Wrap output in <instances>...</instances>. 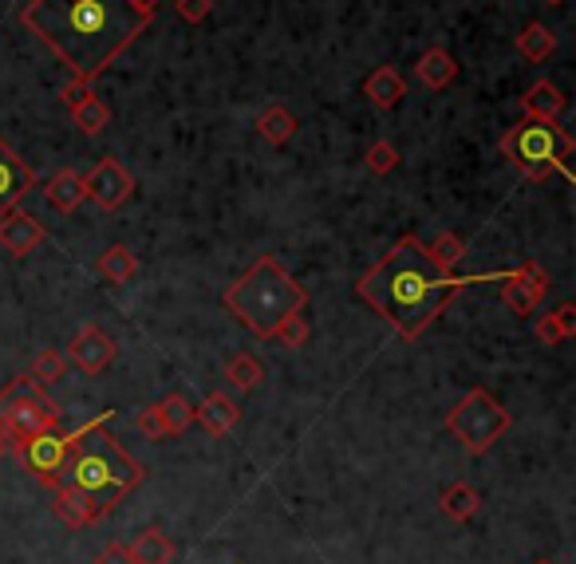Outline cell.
Here are the masks:
<instances>
[{
	"mask_svg": "<svg viewBox=\"0 0 576 564\" xmlns=\"http://www.w3.org/2000/svg\"><path fill=\"white\" fill-rule=\"evenodd\" d=\"M505 273H470L458 277L454 268L434 265V256L427 253L419 237L403 233L375 265L356 280V300L375 312L383 324H392L395 336L415 344L422 332L431 328L434 320L443 316L458 292L482 280H502Z\"/></svg>",
	"mask_w": 576,
	"mask_h": 564,
	"instance_id": "obj_1",
	"label": "cell"
},
{
	"mask_svg": "<svg viewBox=\"0 0 576 564\" xmlns=\"http://www.w3.org/2000/svg\"><path fill=\"white\" fill-rule=\"evenodd\" d=\"M21 21L72 80L92 83L151 28L155 16L139 12L131 0H28Z\"/></svg>",
	"mask_w": 576,
	"mask_h": 564,
	"instance_id": "obj_2",
	"label": "cell"
},
{
	"mask_svg": "<svg viewBox=\"0 0 576 564\" xmlns=\"http://www.w3.org/2000/svg\"><path fill=\"white\" fill-rule=\"evenodd\" d=\"M143 478H146L143 461H134L115 434H107L104 427H95V431H87L80 439V446L72 451V458H68V466L60 470V482L56 485L72 490L75 497L87 505L92 521H99V517H107Z\"/></svg>",
	"mask_w": 576,
	"mask_h": 564,
	"instance_id": "obj_3",
	"label": "cell"
},
{
	"mask_svg": "<svg viewBox=\"0 0 576 564\" xmlns=\"http://www.w3.org/2000/svg\"><path fill=\"white\" fill-rule=\"evenodd\" d=\"M309 288L300 285L292 273H285L277 256H257L253 265L221 292V308L237 324H245L257 339H273L288 316L304 312Z\"/></svg>",
	"mask_w": 576,
	"mask_h": 564,
	"instance_id": "obj_4",
	"label": "cell"
},
{
	"mask_svg": "<svg viewBox=\"0 0 576 564\" xmlns=\"http://www.w3.org/2000/svg\"><path fill=\"white\" fill-rule=\"evenodd\" d=\"M573 146H576L573 134L556 123V119H521V123H514L502 134L497 151L529 182H545L549 175H561L565 182H576L573 166H568Z\"/></svg>",
	"mask_w": 576,
	"mask_h": 564,
	"instance_id": "obj_5",
	"label": "cell"
},
{
	"mask_svg": "<svg viewBox=\"0 0 576 564\" xmlns=\"http://www.w3.org/2000/svg\"><path fill=\"white\" fill-rule=\"evenodd\" d=\"M56 427H63V407L32 375H16L0 387V439H4V446H21L32 434L56 431Z\"/></svg>",
	"mask_w": 576,
	"mask_h": 564,
	"instance_id": "obj_6",
	"label": "cell"
},
{
	"mask_svg": "<svg viewBox=\"0 0 576 564\" xmlns=\"http://www.w3.org/2000/svg\"><path fill=\"white\" fill-rule=\"evenodd\" d=\"M446 431L463 442L466 454L482 458V454L509 431V410H505L485 387H473V391H466L463 399H458V407L446 415Z\"/></svg>",
	"mask_w": 576,
	"mask_h": 564,
	"instance_id": "obj_7",
	"label": "cell"
},
{
	"mask_svg": "<svg viewBox=\"0 0 576 564\" xmlns=\"http://www.w3.org/2000/svg\"><path fill=\"white\" fill-rule=\"evenodd\" d=\"M115 415H119V410H99L92 422H83V427H75V431H63V427H56V431L32 434V439H24L21 446H12V454H16V458L28 466L36 482L48 485V490H56V482H60V470L68 466V458H72V451L80 446L83 434L95 431V427H107Z\"/></svg>",
	"mask_w": 576,
	"mask_h": 564,
	"instance_id": "obj_8",
	"label": "cell"
},
{
	"mask_svg": "<svg viewBox=\"0 0 576 564\" xmlns=\"http://www.w3.org/2000/svg\"><path fill=\"white\" fill-rule=\"evenodd\" d=\"M83 194H87V202H95L99 209L111 214V209H119L134 194V178L127 175V166L119 158H99L83 175Z\"/></svg>",
	"mask_w": 576,
	"mask_h": 564,
	"instance_id": "obj_9",
	"label": "cell"
},
{
	"mask_svg": "<svg viewBox=\"0 0 576 564\" xmlns=\"http://www.w3.org/2000/svg\"><path fill=\"white\" fill-rule=\"evenodd\" d=\"M549 292V273L537 261H521L517 268H509L502 277V304L514 312V316H529L541 297Z\"/></svg>",
	"mask_w": 576,
	"mask_h": 564,
	"instance_id": "obj_10",
	"label": "cell"
},
{
	"mask_svg": "<svg viewBox=\"0 0 576 564\" xmlns=\"http://www.w3.org/2000/svg\"><path fill=\"white\" fill-rule=\"evenodd\" d=\"M115 356H119V344H115V336H107L99 324H87V328L68 344V363H75L83 375H104L115 363Z\"/></svg>",
	"mask_w": 576,
	"mask_h": 564,
	"instance_id": "obj_11",
	"label": "cell"
},
{
	"mask_svg": "<svg viewBox=\"0 0 576 564\" xmlns=\"http://www.w3.org/2000/svg\"><path fill=\"white\" fill-rule=\"evenodd\" d=\"M32 185H36V170L0 139V217L9 214V209H16L28 197Z\"/></svg>",
	"mask_w": 576,
	"mask_h": 564,
	"instance_id": "obj_12",
	"label": "cell"
},
{
	"mask_svg": "<svg viewBox=\"0 0 576 564\" xmlns=\"http://www.w3.org/2000/svg\"><path fill=\"white\" fill-rule=\"evenodd\" d=\"M44 237H48V233H44V226L32 214H24L21 205L0 217V245L9 249L12 256L36 253V249L44 245Z\"/></svg>",
	"mask_w": 576,
	"mask_h": 564,
	"instance_id": "obj_13",
	"label": "cell"
},
{
	"mask_svg": "<svg viewBox=\"0 0 576 564\" xmlns=\"http://www.w3.org/2000/svg\"><path fill=\"white\" fill-rule=\"evenodd\" d=\"M194 422H202V431L214 434V439H226L241 422V407L229 399L226 391H214V395L202 399V407H194Z\"/></svg>",
	"mask_w": 576,
	"mask_h": 564,
	"instance_id": "obj_14",
	"label": "cell"
},
{
	"mask_svg": "<svg viewBox=\"0 0 576 564\" xmlns=\"http://www.w3.org/2000/svg\"><path fill=\"white\" fill-rule=\"evenodd\" d=\"M363 95L371 99V107H380V111H395L407 95V80L395 72L392 63H380L375 72L363 80Z\"/></svg>",
	"mask_w": 576,
	"mask_h": 564,
	"instance_id": "obj_15",
	"label": "cell"
},
{
	"mask_svg": "<svg viewBox=\"0 0 576 564\" xmlns=\"http://www.w3.org/2000/svg\"><path fill=\"white\" fill-rule=\"evenodd\" d=\"M415 75H419L422 87L431 92H446L454 80H458V60H454L446 48H427L415 63Z\"/></svg>",
	"mask_w": 576,
	"mask_h": 564,
	"instance_id": "obj_16",
	"label": "cell"
},
{
	"mask_svg": "<svg viewBox=\"0 0 576 564\" xmlns=\"http://www.w3.org/2000/svg\"><path fill=\"white\" fill-rule=\"evenodd\" d=\"M568 107V95L549 80H537L529 92L521 95V111L525 119H561Z\"/></svg>",
	"mask_w": 576,
	"mask_h": 564,
	"instance_id": "obj_17",
	"label": "cell"
},
{
	"mask_svg": "<svg viewBox=\"0 0 576 564\" xmlns=\"http://www.w3.org/2000/svg\"><path fill=\"white\" fill-rule=\"evenodd\" d=\"M127 553H131L134 564H170L175 561V541L166 537L163 525H146V529H139V537L127 544Z\"/></svg>",
	"mask_w": 576,
	"mask_h": 564,
	"instance_id": "obj_18",
	"label": "cell"
},
{
	"mask_svg": "<svg viewBox=\"0 0 576 564\" xmlns=\"http://www.w3.org/2000/svg\"><path fill=\"white\" fill-rule=\"evenodd\" d=\"M95 273H99L107 285L123 288V285H131V280L139 277V256H134L127 245H111L104 256H99V261H95Z\"/></svg>",
	"mask_w": 576,
	"mask_h": 564,
	"instance_id": "obj_19",
	"label": "cell"
},
{
	"mask_svg": "<svg viewBox=\"0 0 576 564\" xmlns=\"http://www.w3.org/2000/svg\"><path fill=\"white\" fill-rule=\"evenodd\" d=\"M537 339L545 344V348H556V344H565V339H573L576 332V308L573 300H565V304L556 308V312H545V316H537Z\"/></svg>",
	"mask_w": 576,
	"mask_h": 564,
	"instance_id": "obj_20",
	"label": "cell"
},
{
	"mask_svg": "<svg viewBox=\"0 0 576 564\" xmlns=\"http://www.w3.org/2000/svg\"><path fill=\"white\" fill-rule=\"evenodd\" d=\"M44 194H48V202H52L60 214H75V209L87 202V194H83V175H75V170L52 175V182L44 185Z\"/></svg>",
	"mask_w": 576,
	"mask_h": 564,
	"instance_id": "obj_21",
	"label": "cell"
},
{
	"mask_svg": "<svg viewBox=\"0 0 576 564\" xmlns=\"http://www.w3.org/2000/svg\"><path fill=\"white\" fill-rule=\"evenodd\" d=\"M257 134L265 139L268 146H285L292 134H297V115L288 111V107H280V103H273V107H265V111L257 115Z\"/></svg>",
	"mask_w": 576,
	"mask_h": 564,
	"instance_id": "obj_22",
	"label": "cell"
},
{
	"mask_svg": "<svg viewBox=\"0 0 576 564\" xmlns=\"http://www.w3.org/2000/svg\"><path fill=\"white\" fill-rule=\"evenodd\" d=\"M553 51H556V36L541 21H529L521 32H517V56H521V60L545 63Z\"/></svg>",
	"mask_w": 576,
	"mask_h": 564,
	"instance_id": "obj_23",
	"label": "cell"
},
{
	"mask_svg": "<svg viewBox=\"0 0 576 564\" xmlns=\"http://www.w3.org/2000/svg\"><path fill=\"white\" fill-rule=\"evenodd\" d=\"M158 415H163V427H166V439H178L194 427V403L185 399L182 391H170L163 403H158Z\"/></svg>",
	"mask_w": 576,
	"mask_h": 564,
	"instance_id": "obj_24",
	"label": "cell"
},
{
	"mask_svg": "<svg viewBox=\"0 0 576 564\" xmlns=\"http://www.w3.org/2000/svg\"><path fill=\"white\" fill-rule=\"evenodd\" d=\"M439 505H443V513L451 517V521H470L473 513L482 509V497H478V490L466 482H454L443 490V497H439Z\"/></svg>",
	"mask_w": 576,
	"mask_h": 564,
	"instance_id": "obj_25",
	"label": "cell"
},
{
	"mask_svg": "<svg viewBox=\"0 0 576 564\" xmlns=\"http://www.w3.org/2000/svg\"><path fill=\"white\" fill-rule=\"evenodd\" d=\"M72 119H75V127H80L83 134H92V139H95V134H99L107 123H111V107H107V103L92 92L87 99L75 103V107H72Z\"/></svg>",
	"mask_w": 576,
	"mask_h": 564,
	"instance_id": "obj_26",
	"label": "cell"
},
{
	"mask_svg": "<svg viewBox=\"0 0 576 564\" xmlns=\"http://www.w3.org/2000/svg\"><path fill=\"white\" fill-rule=\"evenodd\" d=\"M52 509H56V517L68 525V529H87V525H95L92 513H87V505H83L72 490H63V485H56L52 490Z\"/></svg>",
	"mask_w": 576,
	"mask_h": 564,
	"instance_id": "obj_27",
	"label": "cell"
},
{
	"mask_svg": "<svg viewBox=\"0 0 576 564\" xmlns=\"http://www.w3.org/2000/svg\"><path fill=\"white\" fill-rule=\"evenodd\" d=\"M28 375H32L36 383H40V387H52V383H60L63 375H68V356H63V351H56V348L36 351V359H32Z\"/></svg>",
	"mask_w": 576,
	"mask_h": 564,
	"instance_id": "obj_28",
	"label": "cell"
},
{
	"mask_svg": "<svg viewBox=\"0 0 576 564\" xmlns=\"http://www.w3.org/2000/svg\"><path fill=\"white\" fill-rule=\"evenodd\" d=\"M226 380L233 383L237 391H253L261 380H265V368H261V359H257V356H249V351H241V356L229 359Z\"/></svg>",
	"mask_w": 576,
	"mask_h": 564,
	"instance_id": "obj_29",
	"label": "cell"
},
{
	"mask_svg": "<svg viewBox=\"0 0 576 564\" xmlns=\"http://www.w3.org/2000/svg\"><path fill=\"white\" fill-rule=\"evenodd\" d=\"M427 253L434 256V265L454 268V265H458V261L466 256V241H463L458 233H439V237L431 241V245H427Z\"/></svg>",
	"mask_w": 576,
	"mask_h": 564,
	"instance_id": "obj_30",
	"label": "cell"
},
{
	"mask_svg": "<svg viewBox=\"0 0 576 564\" xmlns=\"http://www.w3.org/2000/svg\"><path fill=\"white\" fill-rule=\"evenodd\" d=\"M363 163H368L371 175H392L395 166H399V151H395L387 139H380V143H371L368 154H363Z\"/></svg>",
	"mask_w": 576,
	"mask_h": 564,
	"instance_id": "obj_31",
	"label": "cell"
},
{
	"mask_svg": "<svg viewBox=\"0 0 576 564\" xmlns=\"http://www.w3.org/2000/svg\"><path fill=\"white\" fill-rule=\"evenodd\" d=\"M309 336H312V328H309V316H304V312H297V316H288L285 324H280L277 328V336L273 339H280V344H285V348H304V344H309Z\"/></svg>",
	"mask_w": 576,
	"mask_h": 564,
	"instance_id": "obj_32",
	"label": "cell"
},
{
	"mask_svg": "<svg viewBox=\"0 0 576 564\" xmlns=\"http://www.w3.org/2000/svg\"><path fill=\"white\" fill-rule=\"evenodd\" d=\"M134 427L146 434L151 442H163L166 439V427H163V415H158V403L155 407H143L139 415H134Z\"/></svg>",
	"mask_w": 576,
	"mask_h": 564,
	"instance_id": "obj_33",
	"label": "cell"
},
{
	"mask_svg": "<svg viewBox=\"0 0 576 564\" xmlns=\"http://www.w3.org/2000/svg\"><path fill=\"white\" fill-rule=\"evenodd\" d=\"M175 9L185 24H202L214 12V0H175Z\"/></svg>",
	"mask_w": 576,
	"mask_h": 564,
	"instance_id": "obj_34",
	"label": "cell"
},
{
	"mask_svg": "<svg viewBox=\"0 0 576 564\" xmlns=\"http://www.w3.org/2000/svg\"><path fill=\"white\" fill-rule=\"evenodd\" d=\"M87 95H92V83H83V80H68V83L60 87V99L68 103V111H72L75 103L87 99Z\"/></svg>",
	"mask_w": 576,
	"mask_h": 564,
	"instance_id": "obj_35",
	"label": "cell"
},
{
	"mask_svg": "<svg viewBox=\"0 0 576 564\" xmlns=\"http://www.w3.org/2000/svg\"><path fill=\"white\" fill-rule=\"evenodd\" d=\"M95 564H134L131 553H127V544H107L104 553L95 556Z\"/></svg>",
	"mask_w": 576,
	"mask_h": 564,
	"instance_id": "obj_36",
	"label": "cell"
},
{
	"mask_svg": "<svg viewBox=\"0 0 576 564\" xmlns=\"http://www.w3.org/2000/svg\"><path fill=\"white\" fill-rule=\"evenodd\" d=\"M131 4H134V9H139V12H146V16H155L163 0H131Z\"/></svg>",
	"mask_w": 576,
	"mask_h": 564,
	"instance_id": "obj_37",
	"label": "cell"
},
{
	"mask_svg": "<svg viewBox=\"0 0 576 564\" xmlns=\"http://www.w3.org/2000/svg\"><path fill=\"white\" fill-rule=\"evenodd\" d=\"M545 4H565V0H545Z\"/></svg>",
	"mask_w": 576,
	"mask_h": 564,
	"instance_id": "obj_38",
	"label": "cell"
},
{
	"mask_svg": "<svg viewBox=\"0 0 576 564\" xmlns=\"http://www.w3.org/2000/svg\"><path fill=\"white\" fill-rule=\"evenodd\" d=\"M537 564H553V561H537Z\"/></svg>",
	"mask_w": 576,
	"mask_h": 564,
	"instance_id": "obj_39",
	"label": "cell"
}]
</instances>
